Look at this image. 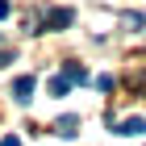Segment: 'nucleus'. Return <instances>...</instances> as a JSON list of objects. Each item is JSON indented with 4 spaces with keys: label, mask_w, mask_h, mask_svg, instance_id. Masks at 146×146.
Returning <instances> with one entry per match:
<instances>
[{
    "label": "nucleus",
    "mask_w": 146,
    "mask_h": 146,
    "mask_svg": "<svg viewBox=\"0 0 146 146\" xmlns=\"http://www.w3.org/2000/svg\"><path fill=\"white\" fill-rule=\"evenodd\" d=\"M9 13H13V4H9V0H0V17H9Z\"/></svg>",
    "instance_id": "9d476101"
},
{
    "label": "nucleus",
    "mask_w": 146,
    "mask_h": 146,
    "mask_svg": "<svg viewBox=\"0 0 146 146\" xmlns=\"http://www.w3.org/2000/svg\"><path fill=\"white\" fill-rule=\"evenodd\" d=\"M125 25L129 29H142V13H125Z\"/></svg>",
    "instance_id": "0eeeda50"
},
{
    "label": "nucleus",
    "mask_w": 146,
    "mask_h": 146,
    "mask_svg": "<svg viewBox=\"0 0 146 146\" xmlns=\"http://www.w3.org/2000/svg\"><path fill=\"white\" fill-rule=\"evenodd\" d=\"M117 134H121V138H138V134H146V121H142V117H125V121L117 125Z\"/></svg>",
    "instance_id": "20e7f679"
},
{
    "label": "nucleus",
    "mask_w": 146,
    "mask_h": 146,
    "mask_svg": "<svg viewBox=\"0 0 146 146\" xmlns=\"http://www.w3.org/2000/svg\"><path fill=\"white\" fill-rule=\"evenodd\" d=\"M0 146H21V138H17V134H9V138H4Z\"/></svg>",
    "instance_id": "1a4fd4ad"
},
{
    "label": "nucleus",
    "mask_w": 146,
    "mask_h": 146,
    "mask_svg": "<svg viewBox=\"0 0 146 146\" xmlns=\"http://www.w3.org/2000/svg\"><path fill=\"white\" fill-rule=\"evenodd\" d=\"M13 63V50H0V67H9Z\"/></svg>",
    "instance_id": "6e6552de"
},
{
    "label": "nucleus",
    "mask_w": 146,
    "mask_h": 146,
    "mask_svg": "<svg viewBox=\"0 0 146 146\" xmlns=\"http://www.w3.org/2000/svg\"><path fill=\"white\" fill-rule=\"evenodd\" d=\"M63 79H67V84H88V71L79 67V63H67V67H63Z\"/></svg>",
    "instance_id": "39448f33"
},
{
    "label": "nucleus",
    "mask_w": 146,
    "mask_h": 146,
    "mask_svg": "<svg viewBox=\"0 0 146 146\" xmlns=\"http://www.w3.org/2000/svg\"><path fill=\"white\" fill-rule=\"evenodd\" d=\"M13 100H17V104H29V100H34V75H17V79H13Z\"/></svg>",
    "instance_id": "f257e3e1"
},
{
    "label": "nucleus",
    "mask_w": 146,
    "mask_h": 146,
    "mask_svg": "<svg viewBox=\"0 0 146 146\" xmlns=\"http://www.w3.org/2000/svg\"><path fill=\"white\" fill-rule=\"evenodd\" d=\"M54 134L58 138H75L79 134V117H75V113H63V117L54 121Z\"/></svg>",
    "instance_id": "7ed1b4c3"
},
{
    "label": "nucleus",
    "mask_w": 146,
    "mask_h": 146,
    "mask_svg": "<svg viewBox=\"0 0 146 146\" xmlns=\"http://www.w3.org/2000/svg\"><path fill=\"white\" fill-rule=\"evenodd\" d=\"M71 21H75V13H71V9H50V13H46V29H54V34H58V29H67Z\"/></svg>",
    "instance_id": "f03ea898"
},
{
    "label": "nucleus",
    "mask_w": 146,
    "mask_h": 146,
    "mask_svg": "<svg viewBox=\"0 0 146 146\" xmlns=\"http://www.w3.org/2000/svg\"><path fill=\"white\" fill-rule=\"evenodd\" d=\"M50 92H54V96H67V79H63V75L50 79Z\"/></svg>",
    "instance_id": "423d86ee"
}]
</instances>
